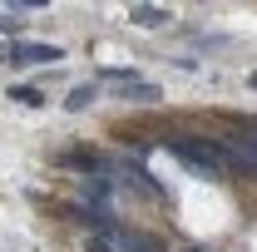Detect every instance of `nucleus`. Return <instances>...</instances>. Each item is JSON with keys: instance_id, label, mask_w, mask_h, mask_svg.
I'll use <instances>...</instances> for the list:
<instances>
[{"instance_id": "f8f14e48", "label": "nucleus", "mask_w": 257, "mask_h": 252, "mask_svg": "<svg viewBox=\"0 0 257 252\" xmlns=\"http://www.w3.org/2000/svg\"><path fill=\"white\" fill-rule=\"evenodd\" d=\"M188 252H203V247H188Z\"/></svg>"}, {"instance_id": "9d476101", "label": "nucleus", "mask_w": 257, "mask_h": 252, "mask_svg": "<svg viewBox=\"0 0 257 252\" xmlns=\"http://www.w3.org/2000/svg\"><path fill=\"white\" fill-rule=\"evenodd\" d=\"M84 252H114V247H109V237H89V242H84Z\"/></svg>"}, {"instance_id": "7ed1b4c3", "label": "nucleus", "mask_w": 257, "mask_h": 252, "mask_svg": "<svg viewBox=\"0 0 257 252\" xmlns=\"http://www.w3.org/2000/svg\"><path fill=\"white\" fill-rule=\"evenodd\" d=\"M109 247H119V252H163V242L149 237V232H134V227H114L109 232Z\"/></svg>"}, {"instance_id": "1a4fd4ad", "label": "nucleus", "mask_w": 257, "mask_h": 252, "mask_svg": "<svg viewBox=\"0 0 257 252\" xmlns=\"http://www.w3.org/2000/svg\"><path fill=\"white\" fill-rule=\"evenodd\" d=\"M232 149H242V154H247V158H252V163H257V129H242Z\"/></svg>"}, {"instance_id": "423d86ee", "label": "nucleus", "mask_w": 257, "mask_h": 252, "mask_svg": "<svg viewBox=\"0 0 257 252\" xmlns=\"http://www.w3.org/2000/svg\"><path fill=\"white\" fill-rule=\"evenodd\" d=\"M109 193H114L109 178H84V198H89V208H104V203H109Z\"/></svg>"}, {"instance_id": "f257e3e1", "label": "nucleus", "mask_w": 257, "mask_h": 252, "mask_svg": "<svg viewBox=\"0 0 257 252\" xmlns=\"http://www.w3.org/2000/svg\"><path fill=\"white\" fill-rule=\"evenodd\" d=\"M163 149L173 158H183L193 173H203V178H213L218 173V149L223 144H213V139H193V134H163Z\"/></svg>"}, {"instance_id": "f03ea898", "label": "nucleus", "mask_w": 257, "mask_h": 252, "mask_svg": "<svg viewBox=\"0 0 257 252\" xmlns=\"http://www.w3.org/2000/svg\"><path fill=\"white\" fill-rule=\"evenodd\" d=\"M5 60H15V64H60L64 50H60V45H30V40H15V50H10Z\"/></svg>"}, {"instance_id": "ddd939ff", "label": "nucleus", "mask_w": 257, "mask_h": 252, "mask_svg": "<svg viewBox=\"0 0 257 252\" xmlns=\"http://www.w3.org/2000/svg\"><path fill=\"white\" fill-rule=\"evenodd\" d=\"M0 64H5V55H0Z\"/></svg>"}, {"instance_id": "0eeeda50", "label": "nucleus", "mask_w": 257, "mask_h": 252, "mask_svg": "<svg viewBox=\"0 0 257 252\" xmlns=\"http://www.w3.org/2000/svg\"><path fill=\"white\" fill-rule=\"evenodd\" d=\"M94 84H74V89H69V99H64V109H69V114H79V109H89V104H94Z\"/></svg>"}, {"instance_id": "20e7f679", "label": "nucleus", "mask_w": 257, "mask_h": 252, "mask_svg": "<svg viewBox=\"0 0 257 252\" xmlns=\"http://www.w3.org/2000/svg\"><path fill=\"white\" fill-rule=\"evenodd\" d=\"M128 20H134V25H144V30H159V25L173 20V10H163V5H134V10H128Z\"/></svg>"}, {"instance_id": "6e6552de", "label": "nucleus", "mask_w": 257, "mask_h": 252, "mask_svg": "<svg viewBox=\"0 0 257 252\" xmlns=\"http://www.w3.org/2000/svg\"><path fill=\"white\" fill-rule=\"evenodd\" d=\"M10 99H15V104H25V109H40V104H45V94H40V89H30V84H15V89H10Z\"/></svg>"}, {"instance_id": "9b49d317", "label": "nucleus", "mask_w": 257, "mask_h": 252, "mask_svg": "<svg viewBox=\"0 0 257 252\" xmlns=\"http://www.w3.org/2000/svg\"><path fill=\"white\" fill-rule=\"evenodd\" d=\"M247 84H252V89H257V74H252V79H247Z\"/></svg>"}, {"instance_id": "39448f33", "label": "nucleus", "mask_w": 257, "mask_h": 252, "mask_svg": "<svg viewBox=\"0 0 257 252\" xmlns=\"http://www.w3.org/2000/svg\"><path fill=\"white\" fill-rule=\"evenodd\" d=\"M119 99H128V104H159L163 89H159V84H144V79H134V84H124V89H119Z\"/></svg>"}]
</instances>
